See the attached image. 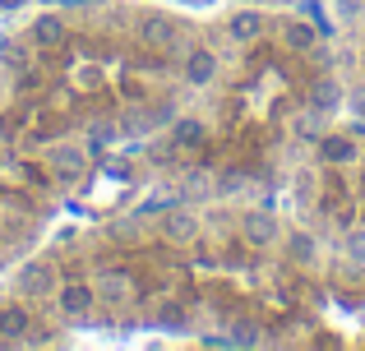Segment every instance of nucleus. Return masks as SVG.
I'll return each instance as SVG.
<instances>
[{"label":"nucleus","instance_id":"nucleus-11","mask_svg":"<svg viewBox=\"0 0 365 351\" xmlns=\"http://www.w3.org/2000/svg\"><path fill=\"white\" fill-rule=\"evenodd\" d=\"M259 28H264V19H259V14H236L232 19V37H236V42H250Z\"/></svg>","mask_w":365,"mask_h":351},{"label":"nucleus","instance_id":"nucleus-14","mask_svg":"<svg viewBox=\"0 0 365 351\" xmlns=\"http://www.w3.org/2000/svg\"><path fill=\"white\" fill-rule=\"evenodd\" d=\"M347 254L365 263V231H351V236H347Z\"/></svg>","mask_w":365,"mask_h":351},{"label":"nucleus","instance_id":"nucleus-8","mask_svg":"<svg viewBox=\"0 0 365 351\" xmlns=\"http://www.w3.org/2000/svg\"><path fill=\"white\" fill-rule=\"evenodd\" d=\"M61 305H65V315H83V310L93 305V291L88 287H65L61 291Z\"/></svg>","mask_w":365,"mask_h":351},{"label":"nucleus","instance_id":"nucleus-1","mask_svg":"<svg viewBox=\"0 0 365 351\" xmlns=\"http://www.w3.org/2000/svg\"><path fill=\"white\" fill-rule=\"evenodd\" d=\"M241 236H245L250 245H259V250H264V245L277 241V217L264 213V208H259V213H245L241 217Z\"/></svg>","mask_w":365,"mask_h":351},{"label":"nucleus","instance_id":"nucleus-5","mask_svg":"<svg viewBox=\"0 0 365 351\" xmlns=\"http://www.w3.org/2000/svg\"><path fill=\"white\" fill-rule=\"evenodd\" d=\"M208 139V130H204V120H176V125H171V144L176 148H199Z\"/></svg>","mask_w":365,"mask_h":351},{"label":"nucleus","instance_id":"nucleus-7","mask_svg":"<svg viewBox=\"0 0 365 351\" xmlns=\"http://www.w3.org/2000/svg\"><path fill=\"white\" fill-rule=\"evenodd\" d=\"M162 231H167L171 241H190V236H195V217L190 213H167L162 217Z\"/></svg>","mask_w":365,"mask_h":351},{"label":"nucleus","instance_id":"nucleus-13","mask_svg":"<svg viewBox=\"0 0 365 351\" xmlns=\"http://www.w3.org/2000/svg\"><path fill=\"white\" fill-rule=\"evenodd\" d=\"M296 135H301V139H319V111H314V116H301V120H296Z\"/></svg>","mask_w":365,"mask_h":351},{"label":"nucleus","instance_id":"nucleus-9","mask_svg":"<svg viewBox=\"0 0 365 351\" xmlns=\"http://www.w3.org/2000/svg\"><path fill=\"white\" fill-rule=\"evenodd\" d=\"M287 46H292V51H310L314 46V28L310 23H287Z\"/></svg>","mask_w":365,"mask_h":351},{"label":"nucleus","instance_id":"nucleus-12","mask_svg":"<svg viewBox=\"0 0 365 351\" xmlns=\"http://www.w3.org/2000/svg\"><path fill=\"white\" fill-rule=\"evenodd\" d=\"M98 287H102V296H107V300H120L125 287H130V278H125V273H102Z\"/></svg>","mask_w":365,"mask_h":351},{"label":"nucleus","instance_id":"nucleus-2","mask_svg":"<svg viewBox=\"0 0 365 351\" xmlns=\"http://www.w3.org/2000/svg\"><path fill=\"white\" fill-rule=\"evenodd\" d=\"M213 74H217V56H213V51H190V61H185V79L195 83V88L213 83Z\"/></svg>","mask_w":365,"mask_h":351},{"label":"nucleus","instance_id":"nucleus-15","mask_svg":"<svg viewBox=\"0 0 365 351\" xmlns=\"http://www.w3.org/2000/svg\"><path fill=\"white\" fill-rule=\"evenodd\" d=\"M245 185V176L241 172H227V180H222V189H241Z\"/></svg>","mask_w":365,"mask_h":351},{"label":"nucleus","instance_id":"nucleus-4","mask_svg":"<svg viewBox=\"0 0 365 351\" xmlns=\"http://www.w3.org/2000/svg\"><path fill=\"white\" fill-rule=\"evenodd\" d=\"M338 102H342V88H338V79H319L310 88V111H338Z\"/></svg>","mask_w":365,"mask_h":351},{"label":"nucleus","instance_id":"nucleus-16","mask_svg":"<svg viewBox=\"0 0 365 351\" xmlns=\"http://www.w3.org/2000/svg\"><path fill=\"white\" fill-rule=\"evenodd\" d=\"M356 111H365V88H356Z\"/></svg>","mask_w":365,"mask_h":351},{"label":"nucleus","instance_id":"nucleus-10","mask_svg":"<svg viewBox=\"0 0 365 351\" xmlns=\"http://www.w3.org/2000/svg\"><path fill=\"white\" fill-rule=\"evenodd\" d=\"M287 254H292V259H314V236L310 231H292L287 236Z\"/></svg>","mask_w":365,"mask_h":351},{"label":"nucleus","instance_id":"nucleus-6","mask_svg":"<svg viewBox=\"0 0 365 351\" xmlns=\"http://www.w3.org/2000/svg\"><path fill=\"white\" fill-rule=\"evenodd\" d=\"M319 153H324V162H351L356 157V144H351L347 135H329V139H319Z\"/></svg>","mask_w":365,"mask_h":351},{"label":"nucleus","instance_id":"nucleus-3","mask_svg":"<svg viewBox=\"0 0 365 351\" xmlns=\"http://www.w3.org/2000/svg\"><path fill=\"white\" fill-rule=\"evenodd\" d=\"M143 42H153V46H176L180 42V28L171 23V19L148 14V19H143Z\"/></svg>","mask_w":365,"mask_h":351}]
</instances>
